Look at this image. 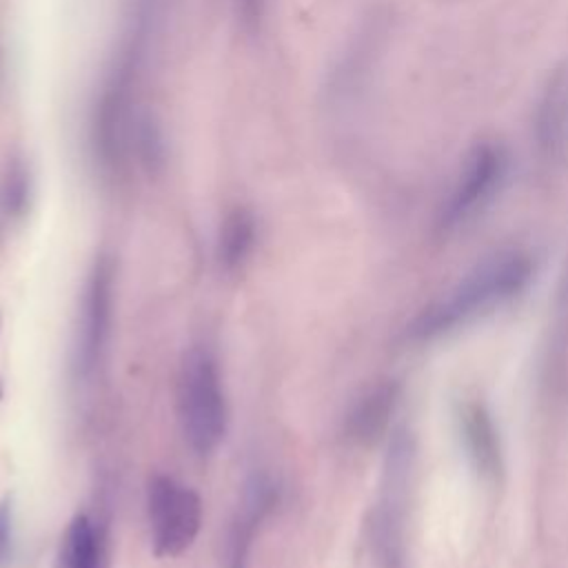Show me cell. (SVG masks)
Masks as SVG:
<instances>
[{
  "instance_id": "1",
  "label": "cell",
  "mask_w": 568,
  "mask_h": 568,
  "mask_svg": "<svg viewBox=\"0 0 568 568\" xmlns=\"http://www.w3.org/2000/svg\"><path fill=\"white\" fill-rule=\"evenodd\" d=\"M532 275L535 260L528 251H495L417 313L408 326L410 339L435 342L475 324L519 297Z\"/></svg>"
},
{
  "instance_id": "2",
  "label": "cell",
  "mask_w": 568,
  "mask_h": 568,
  "mask_svg": "<svg viewBox=\"0 0 568 568\" xmlns=\"http://www.w3.org/2000/svg\"><path fill=\"white\" fill-rule=\"evenodd\" d=\"M513 171L510 146L497 135H481L459 155L435 211L442 233H457L481 217L504 193Z\"/></svg>"
},
{
  "instance_id": "3",
  "label": "cell",
  "mask_w": 568,
  "mask_h": 568,
  "mask_svg": "<svg viewBox=\"0 0 568 568\" xmlns=\"http://www.w3.org/2000/svg\"><path fill=\"white\" fill-rule=\"evenodd\" d=\"M178 419L186 444L197 455H211L226 435L229 410L220 368L209 348L184 353L175 388Z\"/></svg>"
},
{
  "instance_id": "4",
  "label": "cell",
  "mask_w": 568,
  "mask_h": 568,
  "mask_svg": "<svg viewBox=\"0 0 568 568\" xmlns=\"http://www.w3.org/2000/svg\"><path fill=\"white\" fill-rule=\"evenodd\" d=\"M413 464V437L406 430H397L386 450L379 499L373 519V546L379 568H406V510Z\"/></svg>"
},
{
  "instance_id": "5",
  "label": "cell",
  "mask_w": 568,
  "mask_h": 568,
  "mask_svg": "<svg viewBox=\"0 0 568 568\" xmlns=\"http://www.w3.org/2000/svg\"><path fill=\"white\" fill-rule=\"evenodd\" d=\"M146 519L153 555L173 559L184 555L202 528L200 495L171 475H153L146 486Z\"/></svg>"
},
{
  "instance_id": "6",
  "label": "cell",
  "mask_w": 568,
  "mask_h": 568,
  "mask_svg": "<svg viewBox=\"0 0 568 568\" xmlns=\"http://www.w3.org/2000/svg\"><path fill=\"white\" fill-rule=\"evenodd\" d=\"M113 308V264L109 257L95 260L80 302L75 337H73V371L78 377H89L100 362L109 337Z\"/></svg>"
},
{
  "instance_id": "7",
  "label": "cell",
  "mask_w": 568,
  "mask_h": 568,
  "mask_svg": "<svg viewBox=\"0 0 568 568\" xmlns=\"http://www.w3.org/2000/svg\"><path fill=\"white\" fill-rule=\"evenodd\" d=\"M530 144L539 164L557 169L568 160V62L548 71L530 109Z\"/></svg>"
},
{
  "instance_id": "8",
  "label": "cell",
  "mask_w": 568,
  "mask_h": 568,
  "mask_svg": "<svg viewBox=\"0 0 568 568\" xmlns=\"http://www.w3.org/2000/svg\"><path fill=\"white\" fill-rule=\"evenodd\" d=\"M462 437L475 468L486 477L501 473V448L490 413L481 404L462 408Z\"/></svg>"
},
{
  "instance_id": "9",
  "label": "cell",
  "mask_w": 568,
  "mask_h": 568,
  "mask_svg": "<svg viewBox=\"0 0 568 568\" xmlns=\"http://www.w3.org/2000/svg\"><path fill=\"white\" fill-rule=\"evenodd\" d=\"M102 539L95 524L78 513L67 524L53 568H102Z\"/></svg>"
},
{
  "instance_id": "10",
  "label": "cell",
  "mask_w": 568,
  "mask_h": 568,
  "mask_svg": "<svg viewBox=\"0 0 568 568\" xmlns=\"http://www.w3.org/2000/svg\"><path fill=\"white\" fill-rule=\"evenodd\" d=\"M255 217L248 209L237 206L222 220L217 233V260L226 271L240 268L255 246Z\"/></svg>"
},
{
  "instance_id": "11",
  "label": "cell",
  "mask_w": 568,
  "mask_h": 568,
  "mask_svg": "<svg viewBox=\"0 0 568 568\" xmlns=\"http://www.w3.org/2000/svg\"><path fill=\"white\" fill-rule=\"evenodd\" d=\"M390 404H393V390L388 386H377V388H371L366 395H362L346 419V428L351 437L368 439L371 435L379 433L390 410Z\"/></svg>"
},
{
  "instance_id": "12",
  "label": "cell",
  "mask_w": 568,
  "mask_h": 568,
  "mask_svg": "<svg viewBox=\"0 0 568 568\" xmlns=\"http://www.w3.org/2000/svg\"><path fill=\"white\" fill-rule=\"evenodd\" d=\"M27 195H29V182H27V173L22 166H13L4 180V189H2V204L9 213H20L27 204Z\"/></svg>"
},
{
  "instance_id": "13",
  "label": "cell",
  "mask_w": 568,
  "mask_h": 568,
  "mask_svg": "<svg viewBox=\"0 0 568 568\" xmlns=\"http://www.w3.org/2000/svg\"><path fill=\"white\" fill-rule=\"evenodd\" d=\"M13 559V497L0 499V568H9Z\"/></svg>"
},
{
  "instance_id": "14",
  "label": "cell",
  "mask_w": 568,
  "mask_h": 568,
  "mask_svg": "<svg viewBox=\"0 0 568 568\" xmlns=\"http://www.w3.org/2000/svg\"><path fill=\"white\" fill-rule=\"evenodd\" d=\"M237 4H240V11H242V18H244V20H248V22L260 20L264 0H237Z\"/></svg>"
},
{
  "instance_id": "15",
  "label": "cell",
  "mask_w": 568,
  "mask_h": 568,
  "mask_svg": "<svg viewBox=\"0 0 568 568\" xmlns=\"http://www.w3.org/2000/svg\"><path fill=\"white\" fill-rule=\"evenodd\" d=\"M0 328H2V315H0Z\"/></svg>"
}]
</instances>
